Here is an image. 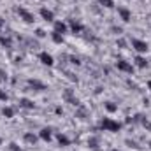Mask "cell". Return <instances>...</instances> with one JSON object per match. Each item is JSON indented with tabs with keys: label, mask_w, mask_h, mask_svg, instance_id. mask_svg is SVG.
<instances>
[{
	"label": "cell",
	"mask_w": 151,
	"mask_h": 151,
	"mask_svg": "<svg viewBox=\"0 0 151 151\" xmlns=\"http://www.w3.org/2000/svg\"><path fill=\"white\" fill-rule=\"evenodd\" d=\"M0 42H2V46H4V47H11V39L0 37Z\"/></svg>",
	"instance_id": "cell-23"
},
{
	"label": "cell",
	"mask_w": 151,
	"mask_h": 151,
	"mask_svg": "<svg viewBox=\"0 0 151 151\" xmlns=\"http://www.w3.org/2000/svg\"><path fill=\"white\" fill-rule=\"evenodd\" d=\"M70 62L74 63V65H79L81 62H79V58H76V56H70Z\"/></svg>",
	"instance_id": "cell-30"
},
{
	"label": "cell",
	"mask_w": 151,
	"mask_h": 151,
	"mask_svg": "<svg viewBox=\"0 0 151 151\" xmlns=\"http://www.w3.org/2000/svg\"><path fill=\"white\" fill-rule=\"evenodd\" d=\"M109 151H119V150H109Z\"/></svg>",
	"instance_id": "cell-34"
},
{
	"label": "cell",
	"mask_w": 151,
	"mask_h": 151,
	"mask_svg": "<svg viewBox=\"0 0 151 151\" xmlns=\"http://www.w3.org/2000/svg\"><path fill=\"white\" fill-rule=\"evenodd\" d=\"M100 128H102L104 132H118V130L121 128V123L114 121L111 118H102V119H100Z\"/></svg>",
	"instance_id": "cell-1"
},
{
	"label": "cell",
	"mask_w": 151,
	"mask_h": 151,
	"mask_svg": "<svg viewBox=\"0 0 151 151\" xmlns=\"http://www.w3.org/2000/svg\"><path fill=\"white\" fill-rule=\"evenodd\" d=\"M63 100H67L69 104H72V106H76V107H79L81 104H79V100L74 97V91L70 90V88H67L65 91H63Z\"/></svg>",
	"instance_id": "cell-3"
},
{
	"label": "cell",
	"mask_w": 151,
	"mask_h": 151,
	"mask_svg": "<svg viewBox=\"0 0 151 151\" xmlns=\"http://www.w3.org/2000/svg\"><path fill=\"white\" fill-rule=\"evenodd\" d=\"M35 35H37V37H40V39H42V37H44V35H46V32H44V30H40V28H39L37 32H35Z\"/></svg>",
	"instance_id": "cell-29"
},
{
	"label": "cell",
	"mask_w": 151,
	"mask_h": 151,
	"mask_svg": "<svg viewBox=\"0 0 151 151\" xmlns=\"http://www.w3.org/2000/svg\"><path fill=\"white\" fill-rule=\"evenodd\" d=\"M118 70H121V72H127V74H132L134 72V65L132 63H128V62H125V60H118Z\"/></svg>",
	"instance_id": "cell-5"
},
{
	"label": "cell",
	"mask_w": 151,
	"mask_h": 151,
	"mask_svg": "<svg viewBox=\"0 0 151 151\" xmlns=\"http://www.w3.org/2000/svg\"><path fill=\"white\" fill-rule=\"evenodd\" d=\"M118 46H119V47H125V40L119 39V40H118Z\"/></svg>",
	"instance_id": "cell-31"
},
{
	"label": "cell",
	"mask_w": 151,
	"mask_h": 151,
	"mask_svg": "<svg viewBox=\"0 0 151 151\" xmlns=\"http://www.w3.org/2000/svg\"><path fill=\"white\" fill-rule=\"evenodd\" d=\"M56 139H58L60 146H69V144H70L69 137H67V135H63V134H58V135H56Z\"/></svg>",
	"instance_id": "cell-16"
},
{
	"label": "cell",
	"mask_w": 151,
	"mask_h": 151,
	"mask_svg": "<svg viewBox=\"0 0 151 151\" xmlns=\"http://www.w3.org/2000/svg\"><path fill=\"white\" fill-rule=\"evenodd\" d=\"M2 27H4V19L0 18V28H2Z\"/></svg>",
	"instance_id": "cell-32"
},
{
	"label": "cell",
	"mask_w": 151,
	"mask_h": 151,
	"mask_svg": "<svg viewBox=\"0 0 151 151\" xmlns=\"http://www.w3.org/2000/svg\"><path fill=\"white\" fill-rule=\"evenodd\" d=\"M0 144H2V139H0Z\"/></svg>",
	"instance_id": "cell-35"
},
{
	"label": "cell",
	"mask_w": 151,
	"mask_h": 151,
	"mask_svg": "<svg viewBox=\"0 0 151 151\" xmlns=\"http://www.w3.org/2000/svg\"><path fill=\"white\" fill-rule=\"evenodd\" d=\"M23 141H25L27 144H32V146H34V144L37 142V135H35V134H30V132H28V134H25V135H23Z\"/></svg>",
	"instance_id": "cell-12"
},
{
	"label": "cell",
	"mask_w": 151,
	"mask_h": 151,
	"mask_svg": "<svg viewBox=\"0 0 151 151\" xmlns=\"http://www.w3.org/2000/svg\"><path fill=\"white\" fill-rule=\"evenodd\" d=\"M99 2H100L104 7H107V9H113V7H114V2H113V0H99Z\"/></svg>",
	"instance_id": "cell-22"
},
{
	"label": "cell",
	"mask_w": 151,
	"mask_h": 151,
	"mask_svg": "<svg viewBox=\"0 0 151 151\" xmlns=\"http://www.w3.org/2000/svg\"><path fill=\"white\" fill-rule=\"evenodd\" d=\"M141 123H142V125H144V127H146L148 130H151V123L148 121V119H146V118H142V121H141Z\"/></svg>",
	"instance_id": "cell-27"
},
{
	"label": "cell",
	"mask_w": 151,
	"mask_h": 151,
	"mask_svg": "<svg viewBox=\"0 0 151 151\" xmlns=\"http://www.w3.org/2000/svg\"><path fill=\"white\" fill-rule=\"evenodd\" d=\"M150 146H151V142H150Z\"/></svg>",
	"instance_id": "cell-36"
},
{
	"label": "cell",
	"mask_w": 151,
	"mask_h": 151,
	"mask_svg": "<svg viewBox=\"0 0 151 151\" xmlns=\"http://www.w3.org/2000/svg\"><path fill=\"white\" fill-rule=\"evenodd\" d=\"M2 114H4L5 118H12V116H14V109H12V107H4V109H2Z\"/></svg>",
	"instance_id": "cell-19"
},
{
	"label": "cell",
	"mask_w": 151,
	"mask_h": 151,
	"mask_svg": "<svg viewBox=\"0 0 151 151\" xmlns=\"http://www.w3.org/2000/svg\"><path fill=\"white\" fill-rule=\"evenodd\" d=\"M53 32H56V34L63 35V34L67 32V25H65V23H62V21H55V28H53Z\"/></svg>",
	"instance_id": "cell-10"
},
{
	"label": "cell",
	"mask_w": 151,
	"mask_h": 151,
	"mask_svg": "<svg viewBox=\"0 0 151 151\" xmlns=\"http://www.w3.org/2000/svg\"><path fill=\"white\" fill-rule=\"evenodd\" d=\"M9 150H11V151H21V150H19V146H18L16 142H11V144H9Z\"/></svg>",
	"instance_id": "cell-26"
},
{
	"label": "cell",
	"mask_w": 151,
	"mask_h": 151,
	"mask_svg": "<svg viewBox=\"0 0 151 151\" xmlns=\"http://www.w3.org/2000/svg\"><path fill=\"white\" fill-rule=\"evenodd\" d=\"M9 97H7V93L4 91V90H0V100H7Z\"/></svg>",
	"instance_id": "cell-28"
},
{
	"label": "cell",
	"mask_w": 151,
	"mask_h": 151,
	"mask_svg": "<svg viewBox=\"0 0 151 151\" xmlns=\"http://www.w3.org/2000/svg\"><path fill=\"white\" fill-rule=\"evenodd\" d=\"M28 86L34 88L35 91H44L46 90V84L42 81H39V79H28Z\"/></svg>",
	"instance_id": "cell-7"
},
{
	"label": "cell",
	"mask_w": 151,
	"mask_h": 151,
	"mask_svg": "<svg viewBox=\"0 0 151 151\" xmlns=\"http://www.w3.org/2000/svg\"><path fill=\"white\" fill-rule=\"evenodd\" d=\"M40 16H42V19H44V21H49V23H51V21H55L53 12H51L49 9H46V7H42V9H40Z\"/></svg>",
	"instance_id": "cell-9"
},
{
	"label": "cell",
	"mask_w": 151,
	"mask_h": 151,
	"mask_svg": "<svg viewBox=\"0 0 151 151\" xmlns=\"http://www.w3.org/2000/svg\"><path fill=\"white\" fill-rule=\"evenodd\" d=\"M148 88L151 90V81H148Z\"/></svg>",
	"instance_id": "cell-33"
},
{
	"label": "cell",
	"mask_w": 151,
	"mask_h": 151,
	"mask_svg": "<svg viewBox=\"0 0 151 151\" xmlns=\"http://www.w3.org/2000/svg\"><path fill=\"white\" fill-rule=\"evenodd\" d=\"M118 14H119V18H121L125 23H128V21L132 19V12H130L127 7H118Z\"/></svg>",
	"instance_id": "cell-8"
},
{
	"label": "cell",
	"mask_w": 151,
	"mask_h": 151,
	"mask_svg": "<svg viewBox=\"0 0 151 151\" xmlns=\"http://www.w3.org/2000/svg\"><path fill=\"white\" fill-rule=\"evenodd\" d=\"M19 107H25V109H34V107H35V104H34L32 100H28V99H19Z\"/></svg>",
	"instance_id": "cell-13"
},
{
	"label": "cell",
	"mask_w": 151,
	"mask_h": 151,
	"mask_svg": "<svg viewBox=\"0 0 151 151\" xmlns=\"http://www.w3.org/2000/svg\"><path fill=\"white\" fill-rule=\"evenodd\" d=\"M69 23H70V30H72L74 34H79V32L83 30V25H81L79 21H76V19H70Z\"/></svg>",
	"instance_id": "cell-15"
},
{
	"label": "cell",
	"mask_w": 151,
	"mask_h": 151,
	"mask_svg": "<svg viewBox=\"0 0 151 151\" xmlns=\"http://www.w3.org/2000/svg\"><path fill=\"white\" fill-rule=\"evenodd\" d=\"M134 62H135V65H137L139 69H146V67H148V60H146L144 56H141V55H139V56H135V60H134Z\"/></svg>",
	"instance_id": "cell-11"
},
{
	"label": "cell",
	"mask_w": 151,
	"mask_h": 151,
	"mask_svg": "<svg viewBox=\"0 0 151 151\" xmlns=\"http://www.w3.org/2000/svg\"><path fill=\"white\" fill-rule=\"evenodd\" d=\"M39 60H40L44 65H47V67H53V65H55V60H53V56H51L49 53H46V51H42V53L39 55Z\"/></svg>",
	"instance_id": "cell-6"
},
{
	"label": "cell",
	"mask_w": 151,
	"mask_h": 151,
	"mask_svg": "<svg viewBox=\"0 0 151 151\" xmlns=\"http://www.w3.org/2000/svg\"><path fill=\"white\" fill-rule=\"evenodd\" d=\"M39 137L49 142V141H51V128H42V130L39 132Z\"/></svg>",
	"instance_id": "cell-14"
},
{
	"label": "cell",
	"mask_w": 151,
	"mask_h": 151,
	"mask_svg": "<svg viewBox=\"0 0 151 151\" xmlns=\"http://www.w3.org/2000/svg\"><path fill=\"white\" fill-rule=\"evenodd\" d=\"M86 114H88V111H86L83 106H79V109H77L76 116H77V118H81V119H84V118H86Z\"/></svg>",
	"instance_id": "cell-20"
},
{
	"label": "cell",
	"mask_w": 151,
	"mask_h": 151,
	"mask_svg": "<svg viewBox=\"0 0 151 151\" xmlns=\"http://www.w3.org/2000/svg\"><path fill=\"white\" fill-rule=\"evenodd\" d=\"M88 146L95 150V148L99 146V137H90V139H88Z\"/></svg>",
	"instance_id": "cell-21"
},
{
	"label": "cell",
	"mask_w": 151,
	"mask_h": 151,
	"mask_svg": "<svg viewBox=\"0 0 151 151\" xmlns=\"http://www.w3.org/2000/svg\"><path fill=\"white\" fill-rule=\"evenodd\" d=\"M130 42H132V47H134L137 53H146V51L150 49V46H148V42H146V40H141V39H132Z\"/></svg>",
	"instance_id": "cell-2"
},
{
	"label": "cell",
	"mask_w": 151,
	"mask_h": 151,
	"mask_svg": "<svg viewBox=\"0 0 151 151\" xmlns=\"http://www.w3.org/2000/svg\"><path fill=\"white\" fill-rule=\"evenodd\" d=\"M125 142H127V146H130V148H134V150H139V146H137V142H135V141H130V139H127Z\"/></svg>",
	"instance_id": "cell-24"
},
{
	"label": "cell",
	"mask_w": 151,
	"mask_h": 151,
	"mask_svg": "<svg viewBox=\"0 0 151 151\" xmlns=\"http://www.w3.org/2000/svg\"><path fill=\"white\" fill-rule=\"evenodd\" d=\"M18 14H19V18L25 21V23H34L35 21V18H34V14L30 12V11H27V9H23V7H19L18 9Z\"/></svg>",
	"instance_id": "cell-4"
},
{
	"label": "cell",
	"mask_w": 151,
	"mask_h": 151,
	"mask_svg": "<svg viewBox=\"0 0 151 151\" xmlns=\"http://www.w3.org/2000/svg\"><path fill=\"white\" fill-rule=\"evenodd\" d=\"M104 107H106V111H109V113H116V111H118V106L113 104V102H106Z\"/></svg>",
	"instance_id": "cell-17"
},
{
	"label": "cell",
	"mask_w": 151,
	"mask_h": 151,
	"mask_svg": "<svg viewBox=\"0 0 151 151\" xmlns=\"http://www.w3.org/2000/svg\"><path fill=\"white\" fill-rule=\"evenodd\" d=\"M51 39H53L55 44H62V42H63V35H60V34H56V32L51 34Z\"/></svg>",
	"instance_id": "cell-18"
},
{
	"label": "cell",
	"mask_w": 151,
	"mask_h": 151,
	"mask_svg": "<svg viewBox=\"0 0 151 151\" xmlns=\"http://www.w3.org/2000/svg\"><path fill=\"white\" fill-rule=\"evenodd\" d=\"M4 81H7V72L4 69H0V83H4Z\"/></svg>",
	"instance_id": "cell-25"
}]
</instances>
